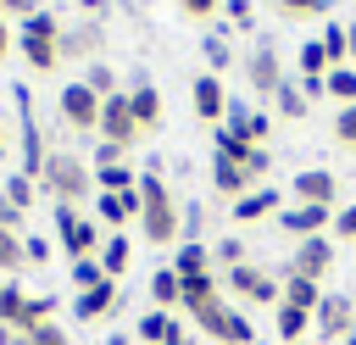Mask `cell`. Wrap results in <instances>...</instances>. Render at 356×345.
I'll return each mask as SVG.
<instances>
[{
	"label": "cell",
	"instance_id": "1",
	"mask_svg": "<svg viewBox=\"0 0 356 345\" xmlns=\"http://www.w3.org/2000/svg\"><path fill=\"white\" fill-rule=\"evenodd\" d=\"M139 228H145L150 245H178L184 239V211H178V200H172V189L161 184L156 167L139 172Z\"/></svg>",
	"mask_w": 356,
	"mask_h": 345
},
{
	"label": "cell",
	"instance_id": "2",
	"mask_svg": "<svg viewBox=\"0 0 356 345\" xmlns=\"http://www.w3.org/2000/svg\"><path fill=\"white\" fill-rule=\"evenodd\" d=\"M39 184L50 189V200H56V206H78V200H89V189H95V167H89V161H78L72 150H50V156H44Z\"/></svg>",
	"mask_w": 356,
	"mask_h": 345
},
{
	"label": "cell",
	"instance_id": "3",
	"mask_svg": "<svg viewBox=\"0 0 356 345\" xmlns=\"http://www.w3.org/2000/svg\"><path fill=\"white\" fill-rule=\"evenodd\" d=\"M195 323H200V334H206V339H217V345H256L250 317H245L239 306H228V300L200 306V312H195Z\"/></svg>",
	"mask_w": 356,
	"mask_h": 345
},
{
	"label": "cell",
	"instance_id": "4",
	"mask_svg": "<svg viewBox=\"0 0 356 345\" xmlns=\"http://www.w3.org/2000/svg\"><path fill=\"white\" fill-rule=\"evenodd\" d=\"M222 284H228V295H239V300H250V306H278V300H284V284H278L267 267H256V262L228 267Z\"/></svg>",
	"mask_w": 356,
	"mask_h": 345
},
{
	"label": "cell",
	"instance_id": "5",
	"mask_svg": "<svg viewBox=\"0 0 356 345\" xmlns=\"http://www.w3.org/2000/svg\"><path fill=\"white\" fill-rule=\"evenodd\" d=\"M56 234H61V250L72 256V262H83V256H100V223L95 217H78V206H56Z\"/></svg>",
	"mask_w": 356,
	"mask_h": 345
},
{
	"label": "cell",
	"instance_id": "6",
	"mask_svg": "<svg viewBox=\"0 0 356 345\" xmlns=\"http://www.w3.org/2000/svg\"><path fill=\"white\" fill-rule=\"evenodd\" d=\"M350 328H356V300H350V295H339V289H334V295H323V306L312 312V334H317L323 345H339Z\"/></svg>",
	"mask_w": 356,
	"mask_h": 345
},
{
	"label": "cell",
	"instance_id": "7",
	"mask_svg": "<svg viewBox=\"0 0 356 345\" xmlns=\"http://www.w3.org/2000/svg\"><path fill=\"white\" fill-rule=\"evenodd\" d=\"M100 139L117 145V150H134V139H139V122H134V106H128L122 89L100 100Z\"/></svg>",
	"mask_w": 356,
	"mask_h": 345
},
{
	"label": "cell",
	"instance_id": "8",
	"mask_svg": "<svg viewBox=\"0 0 356 345\" xmlns=\"http://www.w3.org/2000/svg\"><path fill=\"white\" fill-rule=\"evenodd\" d=\"M56 106H61V122H67V128H78V134H95V128H100V95H95L83 78L67 83Z\"/></svg>",
	"mask_w": 356,
	"mask_h": 345
},
{
	"label": "cell",
	"instance_id": "9",
	"mask_svg": "<svg viewBox=\"0 0 356 345\" xmlns=\"http://www.w3.org/2000/svg\"><path fill=\"white\" fill-rule=\"evenodd\" d=\"M289 189H295L300 206H328V211L339 206V178H334L328 167H306V172H295Z\"/></svg>",
	"mask_w": 356,
	"mask_h": 345
},
{
	"label": "cell",
	"instance_id": "10",
	"mask_svg": "<svg viewBox=\"0 0 356 345\" xmlns=\"http://www.w3.org/2000/svg\"><path fill=\"white\" fill-rule=\"evenodd\" d=\"M334 267V239L328 234H312V239H295V256H289V273H300V278H317L323 284V273Z\"/></svg>",
	"mask_w": 356,
	"mask_h": 345
},
{
	"label": "cell",
	"instance_id": "11",
	"mask_svg": "<svg viewBox=\"0 0 356 345\" xmlns=\"http://www.w3.org/2000/svg\"><path fill=\"white\" fill-rule=\"evenodd\" d=\"M273 223H278V228H284L289 239H312V234L334 228V211H328V206H300V200H295V206H284V211H278Z\"/></svg>",
	"mask_w": 356,
	"mask_h": 345
},
{
	"label": "cell",
	"instance_id": "12",
	"mask_svg": "<svg viewBox=\"0 0 356 345\" xmlns=\"http://www.w3.org/2000/svg\"><path fill=\"white\" fill-rule=\"evenodd\" d=\"M245 78H250L256 95H278V83H284V61H278V50H273V45H256L250 61H245Z\"/></svg>",
	"mask_w": 356,
	"mask_h": 345
},
{
	"label": "cell",
	"instance_id": "13",
	"mask_svg": "<svg viewBox=\"0 0 356 345\" xmlns=\"http://www.w3.org/2000/svg\"><path fill=\"white\" fill-rule=\"evenodd\" d=\"M189 106H195V117H200V122H222V111H228L222 78H217V72H200V78L189 83Z\"/></svg>",
	"mask_w": 356,
	"mask_h": 345
},
{
	"label": "cell",
	"instance_id": "14",
	"mask_svg": "<svg viewBox=\"0 0 356 345\" xmlns=\"http://www.w3.org/2000/svg\"><path fill=\"white\" fill-rule=\"evenodd\" d=\"M278 211H284V195L273 184H256L250 195L234 200V223H261V217H278Z\"/></svg>",
	"mask_w": 356,
	"mask_h": 345
},
{
	"label": "cell",
	"instance_id": "15",
	"mask_svg": "<svg viewBox=\"0 0 356 345\" xmlns=\"http://www.w3.org/2000/svg\"><path fill=\"white\" fill-rule=\"evenodd\" d=\"M95 217L106 228H122V223H139V184L122 189V195H95Z\"/></svg>",
	"mask_w": 356,
	"mask_h": 345
},
{
	"label": "cell",
	"instance_id": "16",
	"mask_svg": "<svg viewBox=\"0 0 356 345\" xmlns=\"http://www.w3.org/2000/svg\"><path fill=\"white\" fill-rule=\"evenodd\" d=\"M117 278H100L95 289H83L78 300H72V317H83V323H95V317H106V312H117Z\"/></svg>",
	"mask_w": 356,
	"mask_h": 345
},
{
	"label": "cell",
	"instance_id": "17",
	"mask_svg": "<svg viewBox=\"0 0 356 345\" xmlns=\"http://www.w3.org/2000/svg\"><path fill=\"white\" fill-rule=\"evenodd\" d=\"M211 189H217V195L234 206V200H239V195H250L256 184L245 178V167H239V161H222V156H211Z\"/></svg>",
	"mask_w": 356,
	"mask_h": 345
},
{
	"label": "cell",
	"instance_id": "18",
	"mask_svg": "<svg viewBox=\"0 0 356 345\" xmlns=\"http://www.w3.org/2000/svg\"><path fill=\"white\" fill-rule=\"evenodd\" d=\"M211 300H222V284H217V273H200V278H178V306L195 317L200 306H211Z\"/></svg>",
	"mask_w": 356,
	"mask_h": 345
},
{
	"label": "cell",
	"instance_id": "19",
	"mask_svg": "<svg viewBox=\"0 0 356 345\" xmlns=\"http://www.w3.org/2000/svg\"><path fill=\"white\" fill-rule=\"evenodd\" d=\"M278 284H284V300H278V306H300V312H317V306H323V295H328L317 278H300V273H289V267H284V278H278Z\"/></svg>",
	"mask_w": 356,
	"mask_h": 345
},
{
	"label": "cell",
	"instance_id": "20",
	"mask_svg": "<svg viewBox=\"0 0 356 345\" xmlns=\"http://www.w3.org/2000/svg\"><path fill=\"white\" fill-rule=\"evenodd\" d=\"M100 39H106V33H100V22H78V28H61L56 50H61V56H83V61H89V56L100 50Z\"/></svg>",
	"mask_w": 356,
	"mask_h": 345
},
{
	"label": "cell",
	"instance_id": "21",
	"mask_svg": "<svg viewBox=\"0 0 356 345\" xmlns=\"http://www.w3.org/2000/svg\"><path fill=\"white\" fill-rule=\"evenodd\" d=\"M128 106H134V122H139V134L161 128V95H156V83H134V89H128Z\"/></svg>",
	"mask_w": 356,
	"mask_h": 345
},
{
	"label": "cell",
	"instance_id": "22",
	"mask_svg": "<svg viewBox=\"0 0 356 345\" xmlns=\"http://www.w3.org/2000/svg\"><path fill=\"white\" fill-rule=\"evenodd\" d=\"M273 111H278L284 122H300V117L312 111V95L300 89V78H284V83H278V95H273Z\"/></svg>",
	"mask_w": 356,
	"mask_h": 345
},
{
	"label": "cell",
	"instance_id": "23",
	"mask_svg": "<svg viewBox=\"0 0 356 345\" xmlns=\"http://www.w3.org/2000/svg\"><path fill=\"white\" fill-rule=\"evenodd\" d=\"M273 328H278L284 345H300V339H312V312H300V306H273Z\"/></svg>",
	"mask_w": 356,
	"mask_h": 345
},
{
	"label": "cell",
	"instance_id": "24",
	"mask_svg": "<svg viewBox=\"0 0 356 345\" xmlns=\"http://www.w3.org/2000/svg\"><path fill=\"white\" fill-rule=\"evenodd\" d=\"M172 273H178V278H200V273H211V250H206L200 239H178Z\"/></svg>",
	"mask_w": 356,
	"mask_h": 345
},
{
	"label": "cell",
	"instance_id": "25",
	"mask_svg": "<svg viewBox=\"0 0 356 345\" xmlns=\"http://www.w3.org/2000/svg\"><path fill=\"white\" fill-rule=\"evenodd\" d=\"M22 317H28V295H22V284L0 278V323H6L11 334H22Z\"/></svg>",
	"mask_w": 356,
	"mask_h": 345
},
{
	"label": "cell",
	"instance_id": "26",
	"mask_svg": "<svg viewBox=\"0 0 356 345\" xmlns=\"http://www.w3.org/2000/svg\"><path fill=\"white\" fill-rule=\"evenodd\" d=\"M17 45H22V61H28L33 72H56V67H61L56 39H17Z\"/></svg>",
	"mask_w": 356,
	"mask_h": 345
},
{
	"label": "cell",
	"instance_id": "27",
	"mask_svg": "<svg viewBox=\"0 0 356 345\" xmlns=\"http://www.w3.org/2000/svg\"><path fill=\"white\" fill-rule=\"evenodd\" d=\"M295 67H300V78L312 83V78H328V67H334V61H328V50H323V39H306V45L295 50Z\"/></svg>",
	"mask_w": 356,
	"mask_h": 345
},
{
	"label": "cell",
	"instance_id": "28",
	"mask_svg": "<svg viewBox=\"0 0 356 345\" xmlns=\"http://www.w3.org/2000/svg\"><path fill=\"white\" fill-rule=\"evenodd\" d=\"M128 262H134L128 234H111V239L100 245V267H106V278H122V273H128Z\"/></svg>",
	"mask_w": 356,
	"mask_h": 345
},
{
	"label": "cell",
	"instance_id": "29",
	"mask_svg": "<svg viewBox=\"0 0 356 345\" xmlns=\"http://www.w3.org/2000/svg\"><path fill=\"white\" fill-rule=\"evenodd\" d=\"M139 184V172L128 167V161H117V167H95V189L100 195H122V189H134Z\"/></svg>",
	"mask_w": 356,
	"mask_h": 345
},
{
	"label": "cell",
	"instance_id": "30",
	"mask_svg": "<svg viewBox=\"0 0 356 345\" xmlns=\"http://www.w3.org/2000/svg\"><path fill=\"white\" fill-rule=\"evenodd\" d=\"M167 328H172V312L150 306V312L134 323V339H139V345H161V339H167Z\"/></svg>",
	"mask_w": 356,
	"mask_h": 345
},
{
	"label": "cell",
	"instance_id": "31",
	"mask_svg": "<svg viewBox=\"0 0 356 345\" xmlns=\"http://www.w3.org/2000/svg\"><path fill=\"white\" fill-rule=\"evenodd\" d=\"M323 95H334L339 106H356V67H328Z\"/></svg>",
	"mask_w": 356,
	"mask_h": 345
},
{
	"label": "cell",
	"instance_id": "32",
	"mask_svg": "<svg viewBox=\"0 0 356 345\" xmlns=\"http://www.w3.org/2000/svg\"><path fill=\"white\" fill-rule=\"evenodd\" d=\"M323 50H328L334 67H350V28H345V22H328V28H323Z\"/></svg>",
	"mask_w": 356,
	"mask_h": 345
},
{
	"label": "cell",
	"instance_id": "33",
	"mask_svg": "<svg viewBox=\"0 0 356 345\" xmlns=\"http://www.w3.org/2000/svg\"><path fill=\"white\" fill-rule=\"evenodd\" d=\"M150 300H156L161 312L178 306V273H172V267H156V273H150Z\"/></svg>",
	"mask_w": 356,
	"mask_h": 345
},
{
	"label": "cell",
	"instance_id": "34",
	"mask_svg": "<svg viewBox=\"0 0 356 345\" xmlns=\"http://www.w3.org/2000/svg\"><path fill=\"white\" fill-rule=\"evenodd\" d=\"M250 150H256V145H250L245 134H234V128H222V122H217V156H222V161H239V167H245V156H250Z\"/></svg>",
	"mask_w": 356,
	"mask_h": 345
},
{
	"label": "cell",
	"instance_id": "35",
	"mask_svg": "<svg viewBox=\"0 0 356 345\" xmlns=\"http://www.w3.org/2000/svg\"><path fill=\"white\" fill-rule=\"evenodd\" d=\"M17 39H61V22H56L50 11H33V17H22Z\"/></svg>",
	"mask_w": 356,
	"mask_h": 345
},
{
	"label": "cell",
	"instance_id": "36",
	"mask_svg": "<svg viewBox=\"0 0 356 345\" xmlns=\"http://www.w3.org/2000/svg\"><path fill=\"white\" fill-rule=\"evenodd\" d=\"M200 50H206V67H211V72H228V67H234V45H228V33H206Z\"/></svg>",
	"mask_w": 356,
	"mask_h": 345
},
{
	"label": "cell",
	"instance_id": "37",
	"mask_svg": "<svg viewBox=\"0 0 356 345\" xmlns=\"http://www.w3.org/2000/svg\"><path fill=\"white\" fill-rule=\"evenodd\" d=\"M211 262H217L222 273H228V267H239V262H250V256H245V239H239V234H222V239L211 245Z\"/></svg>",
	"mask_w": 356,
	"mask_h": 345
},
{
	"label": "cell",
	"instance_id": "38",
	"mask_svg": "<svg viewBox=\"0 0 356 345\" xmlns=\"http://www.w3.org/2000/svg\"><path fill=\"white\" fill-rule=\"evenodd\" d=\"M0 189H6V200H11V206H17L22 217H28V206H33V178H28V172H11V178H6Z\"/></svg>",
	"mask_w": 356,
	"mask_h": 345
},
{
	"label": "cell",
	"instance_id": "39",
	"mask_svg": "<svg viewBox=\"0 0 356 345\" xmlns=\"http://www.w3.org/2000/svg\"><path fill=\"white\" fill-rule=\"evenodd\" d=\"M106 278V267H100V256H83V262H72V289L83 295V289H95Z\"/></svg>",
	"mask_w": 356,
	"mask_h": 345
},
{
	"label": "cell",
	"instance_id": "40",
	"mask_svg": "<svg viewBox=\"0 0 356 345\" xmlns=\"http://www.w3.org/2000/svg\"><path fill=\"white\" fill-rule=\"evenodd\" d=\"M17 267H22V234L0 228V273H17Z\"/></svg>",
	"mask_w": 356,
	"mask_h": 345
},
{
	"label": "cell",
	"instance_id": "41",
	"mask_svg": "<svg viewBox=\"0 0 356 345\" xmlns=\"http://www.w3.org/2000/svg\"><path fill=\"white\" fill-rule=\"evenodd\" d=\"M83 83H89L100 100H106V95H117V72H111L106 61H89V78H83Z\"/></svg>",
	"mask_w": 356,
	"mask_h": 345
},
{
	"label": "cell",
	"instance_id": "42",
	"mask_svg": "<svg viewBox=\"0 0 356 345\" xmlns=\"http://www.w3.org/2000/svg\"><path fill=\"white\" fill-rule=\"evenodd\" d=\"M334 139H339L345 150H356V106H339V117H334Z\"/></svg>",
	"mask_w": 356,
	"mask_h": 345
},
{
	"label": "cell",
	"instance_id": "43",
	"mask_svg": "<svg viewBox=\"0 0 356 345\" xmlns=\"http://www.w3.org/2000/svg\"><path fill=\"white\" fill-rule=\"evenodd\" d=\"M267 167H273V150H267V145H256V150L245 156V178H250V184H261V178H267Z\"/></svg>",
	"mask_w": 356,
	"mask_h": 345
},
{
	"label": "cell",
	"instance_id": "44",
	"mask_svg": "<svg viewBox=\"0 0 356 345\" xmlns=\"http://www.w3.org/2000/svg\"><path fill=\"white\" fill-rule=\"evenodd\" d=\"M28 339H33V345H72V334H67V328H61L56 317H50V323H39V328H33Z\"/></svg>",
	"mask_w": 356,
	"mask_h": 345
},
{
	"label": "cell",
	"instance_id": "45",
	"mask_svg": "<svg viewBox=\"0 0 356 345\" xmlns=\"http://www.w3.org/2000/svg\"><path fill=\"white\" fill-rule=\"evenodd\" d=\"M334 239L356 245V206H334Z\"/></svg>",
	"mask_w": 356,
	"mask_h": 345
},
{
	"label": "cell",
	"instance_id": "46",
	"mask_svg": "<svg viewBox=\"0 0 356 345\" xmlns=\"http://www.w3.org/2000/svg\"><path fill=\"white\" fill-rule=\"evenodd\" d=\"M278 11H284V17H323L328 0H278Z\"/></svg>",
	"mask_w": 356,
	"mask_h": 345
},
{
	"label": "cell",
	"instance_id": "47",
	"mask_svg": "<svg viewBox=\"0 0 356 345\" xmlns=\"http://www.w3.org/2000/svg\"><path fill=\"white\" fill-rule=\"evenodd\" d=\"M267 134H273L267 111H250V117H245V139H250V145H267Z\"/></svg>",
	"mask_w": 356,
	"mask_h": 345
},
{
	"label": "cell",
	"instance_id": "48",
	"mask_svg": "<svg viewBox=\"0 0 356 345\" xmlns=\"http://www.w3.org/2000/svg\"><path fill=\"white\" fill-rule=\"evenodd\" d=\"M22 262H33V267H39V262H50V239L28 234V239H22Z\"/></svg>",
	"mask_w": 356,
	"mask_h": 345
},
{
	"label": "cell",
	"instance_id": "49",
	"mask_svg": "<svg viewBox=\"0 0 356 345\" xmlns=\"http://www.w3.org/2000/svg\"><path fill=\"white\" fill-rule=\"evenodd\" d=\"M0 11H11V17H33V11H44V0H0Z\"/></svg>",
	"mask_w": 356,
	"mask_h": 345
},
{
	"label": "cell",
	"instance_id": "50",
	"mask_svg": "<svg viewBox=\"0 0 356 345\" xmlns=\"http://www.w3.org/2000/svg\"><path fill=\"white\" fill-rule=\"evenodd\" d=\"M0 228H17V234H22V211L6 200V189H0Z\"/></svg>",
	"mask_w": 356,
	"mask_h": 345
},
{
	"label": "cell",
	"instance_id": "51",
	"mask_svg": "<svg viewBox=\"0 0 356 345\" xmlns=\"http://www.w3.org/2000/svg\"><path fill=\"white\" fill-rule=\"evenodd\" d=\"M122 156H128V150H117V145H106V139H100V150H95V167H117Z\"/></svg>",
	"mask_w": 356,
	"mask_h": 345
},
{
	"label": "cell",
	"instance_id": "52",
	"mask_svg": "<svg viewBox=\"0 0 356 345\" xmlns=\"http://www.w3.org/2000/svg\"><path fill=\"white\" fill-rule=\"evenodd\" d=\"M178 6H184V11H189V17H200V22H206V17H211V11H217V6H222V0H178Z\"/></svg>",
	"mask_w": 356,
	"mask_h": 345
},
{
	"label": "cell",
	"instance_id": "53",
	"mask_svg": "<svg viewBox=\"0 0 356 345\" xmlns=\"http://www.w3.org/2000/svg\"><path fill=\"white\" fill-rule=\"evenodd\" d=\"M222 6H228V17H234L239 28H250V0H222Z\"/></svg>",
	"mask_w": 356,
	"mask_h": 345
},
{
	"label": "cell",
	"instance_id": "54",
	"mask_svg": "<svg viewBox=\"0 0 356 345\" xmlns=\"http://www.w3.org/2000/svg\"><path fill=\"white\" fill-rule=\"evenodd\" d=\"M78 6H83V17H89V22H100V17H106V0H78Z\"/></svg>",
	"mask_w": 356,
	"mask_h": 345
},
{
	"label": "cell",
	"instance_id": "55",
	"mask_svg": "<svg viewBox=\"0 0 356 345\" xmlns=\"http://www.w3.org/2000/svg\"><path fill=\"white\" fill-rule=\"evenodd\" d=\"M161 345H189V334H184V323H178V317H172V328H167V339H161Z\"/></svg>",
	"mask_w": 356,
	"mask_h": 345
},
{
	"label": "cell",
	"instance_id": "56",
	"mask_svg": "<svg viewBox=\"0 0 356 345\" xmlns=\"http://www.w3.org/2000/svg\"><path fill=\"white\" fill-rule=\"evenodd\" d=\"M11 45H17V33H11V28H6V22H0V56H6V50H11Z\"/></svg>",
	"mask_w": 356,
	"mask_h": 345
},
{
	"label": "cell",
	"instance_id": "57",
	"mask_svg": "<svg viewBox=\"0 0 356 345\" xmlns=\"http://www.w3.org/2000/svg\"><path fill=\"white\" fill-rule=\"evenodd\" d=\"M106 345H134V339H128V334H111V339H106Z\"/></svg>",
	"mask_w": 356,
	"mask_h": 345
},
{
	"label": "cell",
	"instance_id": "58",
	"mask_svg": "<svg viewBox=\"0 0 356 345\" xmlns=\"http://www.w3.org/2000/svg\"><path fill=\"white\" fill-rule=\"evenodd\" d=\"M11 339H17V334H11V328H6V323H0V345H11Z\"/></svg>",
	"mask_w": 356,
	"mask_h": 345
},
{
	"label": "cell",
	"instance_id": "59",
	"mask_svg": "<svg viewBox=\"0 0 356 345\" xmlns=\"http://www.w3.org/2000/svg\"><path fill=\"white\" fill-rule=\"evenodd\" d=\"M350 61H356V22H350Z\"/></svg>",
	"mask_w": 356,
	"mask_h": 345
},
{
	"label": "cell",
	"instance_id": "60",
	"mask_svg": "<svg viewBox=\"0 0 356 345\" xmlns=\"http://www.w3.org/2000/svg\"><path fill=\"white\" fill-rule=\"evenodd\" d=\"M11 345H33V339H28V334H17V339H11Z\"/></svg>",
	"mask_w": 356,
	"mask_h": 345
},
{
	"label": "cell",
	"instance_id": "61",
	"mask_svg": "<svg viewBox=\"0 0 356 345\" xmlns=\"http://www.w3.org/2000/svg\"><path fill=\"white\" fill-rule=\"evenodd\" d=\"M339 345H356V328H350V334H345V339H339Z\"/></svg>",
	"mask_w": 356,
	"mask_h": 345
},
{
	"label": "cell",
	"instance_id": "62",
	"mask_svg": "<svg viewBox=\"0 0 356 345\" xmlns=\"http://www.w3.org/2000/svg\"><path fill=\"white\" fill-rule=\"evenodd\" d=\"M0 156H6V128H0Z\"/></svg>",
	"mask_w": 356,
	"mask_h": 345
},
{
	"label": "cell",
	"instance_id": "63",
	"mask_svg": "<svg viewBox=\"0 0 356 345\" xmlns=\"http://www.w3.org/2000/svg\"><path fill=\"white\" fill-rule=\"evenodd\" d=\"M300 345H323V339H300Z\"/></svg>",
	"mask_w": 356,
	"mask_h": 345
}]
</instances>
